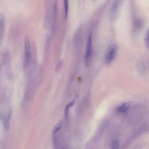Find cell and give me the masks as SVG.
I'll use <instances>...</instances> for the list:
<instances>
[{"instance_id":"ba28073f","label":"cell","mask_w":149,"mask_h":149,"mask_svg":"<svg viewBox=\"0 0 149 149\" xmlns=\"http://www.w3.org/2000/svg\"><path fill=\"white\" fill-rule=\"evenodd\" d=\"M110 147L111 149H119L120 145L119 141L117 140H114L112 141L110 144Z\"/></svg>"},{"instance_id":"3957f363","label":"cell","mask_w":149,"mask_h":149,"mask_svg":"<svg viewBox=\"0 0 149 149\" xmlns=\"http://www.w3.org/2000/svg\"><path fill=\"white\" fill-rule=\"evenodd\" d=\"M117 50L118 47L116 44H112L109 47L104 59L105 62L107 64L110 63L113 61L117 52Z\"/></svg>"},{"instance_id":"8992f818","label":"cell","mask_w":149,"mask_h":149,"mask_svg":"<svg viewBox=\"0 0 149 149\" xmlns=\"http://www.w3.org/2000/svg\"><path fill=\"white\" fill-rule=\"evenodd\" d=\"M11 116V111H9V113L6 115V116L3 119V125L5 130H8L9 127V123H10V119Z\"/></svg>"},{"instance_id":"277c9868","label":"cell","mask_w":149,"mask_h":149,"mask_svg":"<svg viewBox=\"0 0 149 149\" xmlns=\"http://www.w3.org/2000/svg\"><path fill=\"white\" fill-rule=\"evenodd\" d=\"M130 106V102H125L118 107V108H117V111L119 113H124L129 109Z\"/></svg>"},{"instance_id":"7a4b0ae2","label":"cell","mask_w":149,"mask_h":149,"mask_svg":"<svg viewBox=\"0 0 149 149\" xmlns=\"http://www.w3.org/2000/svg\"><path fill=\"white\" fill-rule=\"evenodd\" d=\"M24 65L26 68H28L31 61V48L29 39L26 37L24 40Z\"/></svg>"},{"instance_id":"7c38bea8","label":"cell","mask_w":149,"mask_h":149,"mask_svg":"<svg viewBox=\"0 0 149 149\" xmlns=\"http://www.w3.org/2000/svg\"><path fill=\"white\" fill-rule=\"evenodd\" d=\"M146 41H147V43L148 44V46H149V30H148V31H147V33Z\"/></svg>"},{"instance_id":"5b68a950","label":"cell","mask_w":149,"mask_h":149,"mask_svg":"<svg viewBox=\"0 0 149 149\" xmlns=\"http://www.w3.org/2000/svg\"><path fill=\"white\" fill-rule=\"evenodd\" d=\"M5 29V19L3 14H0V41L1 40Z\"/></svg>"},{"instance_id":"52a82bcc","label":"cell","mask_w":149,"mask_h":149,"mask_svg":"<svg viewBox=\"0 0 149 149\" xmlns=\"http://www.w3.org/2000/svg\"><path fill=\"white\" fill-rule=\"evenodd\" d=\"M62 125H63V122L62 120H61L58 123H57L56 125L55 126V127L53 129V130H52L53 134H55L56 133H58L62 128Z\"/></svg>"},{"instance_id":"8fae6325","label":"cell","mask_w":149,"mask_h":149,"mask_svg":"<svg viewBox=\"0 0 149 149\" xmlns=\"http://www.w3.org/2000/svg\"><path fill=\"white\" fill-rule=\"evenodd\" d=\"M118 1H115L113 5H112V13H115L118 8Z\"/></svg>"},{"instance_id":"30bf717a","label":"cell","mask_w":149,"mask_h":149,"mask_svg":"<svg viewBox=\"0 0 149 149\" xmlns=\"http://www.w3.org/2000/svg\"><path fill=\"white\" fill-rule=\"evenodd\" d=\"M64 8H65V17L68 16V9H69V2L67 0L64 1Z\"/></svg>"},{"instance_id":"9c48e42d","label":"cell","mask_w":149,"mask_h":149,"mask_svg":"<svg viewBox=\"0 0 149 149\" xmlns=\"http://www.w3.org/2000/svg\"><path fill=\"white\" fill-rule=\"evenodd\" d=\"M74 104V100H73L72 101H71L69 104H68L66 105V106L65 107V116H68V112H69V109L71 107H72L73 105V104Z\"/></svg>"},{"instance_id":"6da1fadb","label":"cell","mask_w":149,"mask_h":149,"mask_svg":"<svg viewBox=\"0 0 149 149\" xmlns=\"http://www.w3.org/2000/svg\"><path fill=\"white\" fill-rule=\"evenodd\" d=\"M93 40H92V34L90 33L88 37L87 42V46L86 49V52L83 58V62L84 64L86 66H89V65L91 63V59H92V55H93Z\"/></svg>"}]
</instances>
